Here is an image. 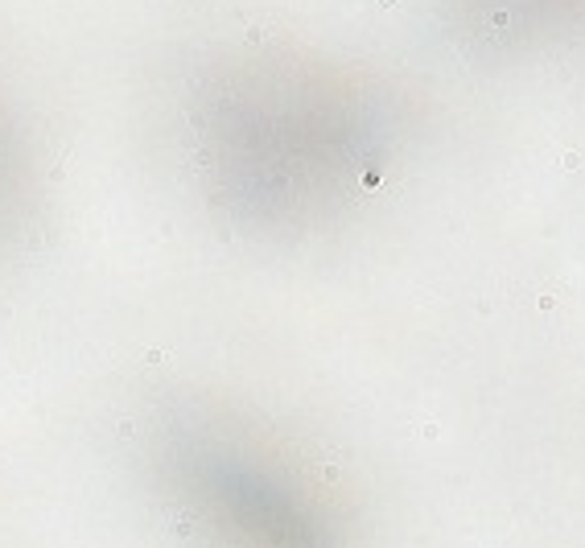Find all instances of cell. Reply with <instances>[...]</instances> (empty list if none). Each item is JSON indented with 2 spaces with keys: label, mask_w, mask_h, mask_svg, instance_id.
<instances>
[{
  "label": "cell",
  "mask_w": 585,
  "mask_h": 548,
  "mask_svg": "<svg viewBox=\"0 0 585 548\" xmlns=\"http://www.w3.org/2000/svg\"><path fill=\"white\" fill-rule=\"evenodd\" d=\"M177 503L219 548H338L330 503L285 458L194 437L169 462Z\"/></svg>",
  "instance_id": "obj_1"
}]
</instances>
